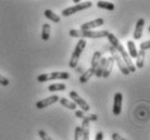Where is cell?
Wrapping results in <instances>:
<instances>
[{"label": "cell", "instance_id": "17", "mask_svg": "<svg viewBox=\"0 0 150 140\" xmlns=\"http://www.w3.org/2000/svg\"><path fill=\"white\" fill-rule=\"evenodd\" d=\"M44 14H45V16L47 18V19L50 20V21H52V22H54V23H59L61 21L60 16H59L58 14H56L54 12H52L51 10H49V9L45 10Z\"/></svg>", "mask_w": 150, "mask_h": 140}, {"label": "cell", "instance_id": "32", "mask_svg": "<svg viewBox=\"0 0 150 140\" xmlns=\"http://www.w3.org/2000/svg\"><path fill=\"white\" fill-rule=\"evenodd\" d=\"M148 30H149V33H150V26H149V27H148Z\"/></svg>", "mask_w": 150, "mask_h": 140}, {"label": "cell", "instance_id": "12", "mask_svg": "<svg viewBox=\"0 0 150 140\" xmlns=\"http://www.w3.org/2000/svg\"><path fill=\"white\" fill-rule=\"evenodd\" d=\"M81 128H82L83 140H89V121L86 118V116H85V118L83 120Z\"/></svg>", "mask_w": 150, "mask_h": 140}, {"label": "cell", "instance_id": "14", "mask_svg": "<svg viewBox=\"0 0 150 140\" xmlns=\"http://www.w3.org/2000/svg\"><path fill=\"white\" fill-rule=\"evenodd\" d=\"M94 75H95V68H88V70L85 71V72L82 74V76L79 77V83L81 84L87 83Z\"/></svg>", "mask_w": 150, "mask_h": 140}, {"label": "cell", "instance_id": "27", "mask_svg": "<svg viewBox=\"0 0 150 140\" xmlns=\"http://www.w3.org/2000/svg\"><path fill=\"white\" fill-rule=\"evenodd\" d=\"M9 84H10V82H9V79L8 78H6L4 76H2L1 74H0V85H2V86H9Z\"/></svg>", "mask_w": 150, "mask_h": 140}, {"label": "cell", "instance_id": "7", "mask_svg": "<svg viewBox=\"0 0 150 140\" xmlns=\"http://www.w3.org/2000/svg\"><path fill=\"white\" fill-rule=\"evenodd\" d=\"M69 96H70V98L72 99V101H73L76 106H79V108L82 109V111H84V112H88V111L90 110L89 104H88V103H87L86 101H85V100L76 92V91H70Z\"/></svg>", "mask_w": 150, "mask_h": 140}, {"label": "cell", "instance_id": "15", "mask_svg": "<svg viewBox=\"0 0 150 140\" xmlns=\"http://www.w3.org/2000/svg\"><path fill=\"white\" fill-rule=\"evenodd\" d=\"M146 51L144 50H139L137 53V57H136V65L135 68H143L144 63H145V56H146Z\"/></svg>", "mask_w": 150, "mask_h": 140}, {"label": "cell", "instance_id": "16", "mask_svg": "<svg viewBox=\"0 0 150 140\" xmlns=\"http://www.w3.org/2000/svg\"><path fill=\"white\" fill-rule=\"evenodd\" d=\"M50 33H51V26L50 24L46 23L42 25V30H41V39L44 42H47L49 38H50Z\"/></svg>", "mask_w": 150, "mask_h": 140}, {"label": "cell", "instance_id": "30", "mask_svg": "<svg viewBox=\"0 0 150 140\" xmlns=\"http://www.w3.org/2000/svg\"><path fill=\"white\" fill-rule=\"evenodd\" d=\"M86 118L89 122H91V121H97V120H98V116L96 115V114H89V115H86Z\"/></svg>", "mask_w": 150, "mask_h": 140}, {"label": "cell", "instance_id": "4", "mask_svg": "<svg viewBox=\"0 0 150 140\" xmlns=\"http://www.w3.org/2000/svg\"><path fill=\"white\" fill-rule=\"evenodd\" d=\"M70 78V73L68 72H52V73H45L37 76V82L39 83H45L48 80L54 79H69Z\"/></svg>", "mask_w": 150, "mask_h": 140}, {"label": "cell", "instance_id": "5", "mask_svg": "<svg viewBox=\"0 0 150 140\" xmlns=\"http://www.w3.org/2000/svg\"><path fill=\"white\" fill-rule=\"evenodd\" d=\"M91 6H93V2H91V1H85V2L75 4V6H73V7L64 9L63 11L61 12V15L64 16V18H67V16H70V15L74 14V13H76V12L85 10V9H88V8H90Z\"/></svg>", "mask_w": 150, "mask_h": 140}, {"label": "cell", "instance_id": "13", "mask_svg": "<svg viewBox=\"0 0 150 140\" xmlns=\"http://www.w3.org/2000/svg\"><path fill=\"white\" fill-rule=\"evenodd\" d=\"M113 64H114V60L112 59V57L107 58V63L105 65V70H103V74H102V77L105 78H108L112 72L113 68Z\"/></svg>", "mask_w": 150, "mask_h": 140}, {"label": "cell", "instance_id": "24", "mask_svg": "<svg viewBox=\"0 0 150 140\" xmlns=\"http://www.w3.org/2000/svg\"><path fill=\"white\" fill-rule=\"evenodd\" d=\"M74 140H83V138H82V128H81V126H77V127L75 128Z\"/></svg>", "mask_w": 150, "mask_h": 140}, {"label": "cell", "instance_id": "22", "mask_svg": "<svg viewBox=\"0 0 150 140\" xmlns=\"http://www.w3.org/2000/svg\"><path fill=\"white\" fill-rule=\"evenodd\" d=\"M102 57H101V52L100 51H96V52L94 53V56H93V59H91V66L90 68H95L96 70V68L98 66V64H99V62L101 61Z\"/></svg>", "mask_w": 150, "mask_h": 140}, {"label": "cell", "instance_id": "23", "mask_svg": "<svg viewBox=\"0 0 150 140\" xmlns=\"http://www.w3.org/2000/svg\"><path fill=\"white\" fill-rule=\"evenodd\" d=\"M65 89H67V86H65V84L62 83L52 84V85H49L48 86V90L50 92H53V91H63Z\"/></svg>", "mask_w": 150, "mask_h": 140}, {"label": "cell", "instance_id": "18", "mask_svg": "<svg viewBox=\"0 0 150 140\" xmlns=\"http://www.w3.org/2000/svg\"><path fill=\"white\" fill-rule=\"evenodd\" d=\"M107 63V58H102L101 61L99 62L98 66L95 70V75L97 77H102V74H103V70H105V65Z\"/></svg>", "mask_w": 150, "mask_h": 140}, {"label": "cell", "instance_id": "6", "mask_svg": "<svg viewBox=\"0 0 150 140\" xmlns=\"http://www.w3.org/2000/svg\"><path fill=\"white\" fill-rule=\"evenodd\" d=\"M109 51H110V53H111V57H112V59L114 60V62H116V64H117V66L120 68V71L122 72V74H124V75H129V71H128V68H126V65L124 63V61L122 60V58H121V56L119 54V52L113 48L112 46L109 47Z\"/></svg>", "mask_w": 150, "mask_h": 140}, {"label": "cell", "instance_id": "9", "mask_svg": "<svg viewBox=\"0 0 150 140\" xmlns=\"http://www.w3.org/2000/svg\"><path fill=\"white\" fill-rule=\"evenodd\" d=\"M122 102H123V95L121 92H116L113 100V114L119 116L122 112Z\"/></svg>", "mask_w": 150, "mask_h": 140}, {"label": "cell", "instance_id": "10", "mask_svg": "<svg viewBox=\"0 0 150 140\" xmlns=\"http://www.w3.org/2000/svg\"><path fill=\"white\" fill-rule=\"evenodd\" d=\"M103 23H105V20L101 19V18H99V19H96V20H93V21H89V22H86L82 24V26H81V30H91L96 28V27H99L103 25Z\"/></svg>", "mask_w": 150, "mask_h": 140}, {"label": "cell", "instance_id": "20", "mask_svg": "<svg viewBox=\"0 0 150 140\" xmlns=\"http://www.w3.org/2000/svg\"><path fill=\"white\" fill-rule=\"evenodd\" d=\"M127 49H128V56L132 58H136L137 57V53H138V51H137V49H136V45L135 42H133V40H128L127 42Z\"/></svg>", "mask_w": 150, "mask_h": 140}, {"label": "cell", "instance_id": "11", "mask_svg": "<svg viewBox=\"0 0 150 140\" xmlns=\"http://www.w3.org/2000/svg\"><path fill=\"white\" fill-rule=\"evenodd\" d=\"M144 26H145V20L139 19L138 21H137V23H136L135 30H134V35H133L134 39L138 40V39H140V38H142V36H143Z\"/></svg>", "mask_w": 150, "mask_h": 140}, {"label": "cell", "instance_id": "31", "mask_svg": "<svg viewBox=\"0 0 150 140\" xmlns=\"http://www.w3.org/2000/svg\"><path fill=\"white\" fill-rule=\"evenodd\" d=\"M95 140H103V133H102V132H98V133L96 134Z\"/></svg>", "mask_w": 150, "mask_h": 140}, {"label": "cell", "instance_id": "3", "mask_svg": "<svg viewBox=\"0 0 150 140\" xmlns=\"http://www.w3.org/2000/svg\"><path fill=\"white\" fill-rule=\"evenodd\" d=\"M86 47V40L85 39H79V42L76 44V47H75L74 51L72 53V57L70 59V62H69V66L71 68H75L79 64V58L82 56L83 51Z\"/></svg>", "mask_w": 150, "mask_h": 140}, {"label": "cell", "instance_id": "19", "mask_svg": "<svg viewBox=\"0 0 150 140\" xmlns=\"http://www.w3.org/2000/svg\"><path fill=\"white\" fill-rule=\"evenodd\" d=\"M59 102H60L64 108L69 109V110H76V108H77V106H76L73 101H71V100H69V99H67V98H60L59 99Z\"/></svg>", "mask_w": 150, "mask_h": 140}, {"label": "cell", "instance_id": "25", "mask_svg": "<svg viewBox=\"0 0 150 140\" xmlns=\"http://www.w3.org/2000/svg\"><path fill=\"white\" fill-rule=\"evenodd\" d=\"M38 135H39V137L41 138V140H53L52 138L49 136L46 132H44V130H39V132H38Z\"/></svg>", "mask_w": 150, "mask_h": 140}, {"label": "cell", "instance_id": "26", "mask_svg": "<svg viewBox=\"0 0 150 140\" xmlns=\"http://www.w3.org/2000/svg\"><path fill=\"white\" fill-rule=\"evenodd\" d=\"M139 47H140V50H144V51L150 49V40H147V42H142Z\"/></svg>", "mask_w": 150, "mask_h": 140}, {"label": "cell", "instance_id": "29", "mask_svg": "<svg viewBox=\"0 0 150 140\" xmlns=\"http://www.w3.org/2000/svg\"><path fill=\"white\" fill-rule=\"evenodd\" d=\"M111 138H112V140H126L125 138H123L121 135H119V134H116V133H113Z\"/></svg>", "mask_w": 150, "mask_h": 140}, {"label": "cell", "instance_id": "8", "mask_svg": "<svg viewBox=\"0 0 150 140\" xmlns=\"http://www.w3.org/2000/svg\"><path fill=\"white\" fill-rule=\"evenodd\" d=\"M59 99H60V97H59V96H57V95L50 96V97H48V98L42 99V100H40V101H38V102L36 103V108L39 109V110L45 109V108H47V106H51V104H53V103L58 102V101H59Z\"/></svg>", "mask_w": 150, "mask_h": 140}, {"label": "cell", "instance_id": "21", "mask_svg": "<svg viewBox=\"0 0 150 140\" xmlns=\"http://www.w3.org/2000/svg\"><path fill=\"white\" fill-rule=\"evenodd\" d=\"M97 7L100 8V9L108 10V11H113V10L115 9V6H114V4H112V2H109V1H98Z\"/></svg>", "mask_w": 150, "mask_h": 140}, {"label": "cell", "instance_id": "28", "mask_svg": "<svg viewBox=\"0 0 150 140\" xmlns=\"http://www.w3.org/2000/svg\"><path fill=\"white\" fill-rule=\"evenodd\" d=\"M75 116H76V117H79V118H82V120H84L86 115H85V113H84V111L79 110V111H75Z\"/></svg>", "mask_w": 150, "mask_h": 140}, {"label": "cell", "instance_id": "2", "mask_svg": "<svg viewBox=\"0 0 150 140\" xmlns=\"http://www.w3.org/2000/svg\"><path fill=\"white\" fill-rule=\"evenodd\" d=\"M69 34L71 37L75 38H91V39H97V38H103L109 35L108 30H70Z\"/></svg>", "mask_w": 150, "mask_h": 140}, {"label": "cell", "instance_id": "1", "mask_svg": "<svg viewBox=\"0 0 150 140\" xmlns=\"http://www.w3.org/2000/svg\"><path fill=\"white\" fill-rule=\"evenodd\" d=\"M107 38H108V40H109L110 45L112 46L113 48L119 52V54H120L121 58H122V60L124 61V63H125V65H126V68H128L129 73H135V71H136L135 65H134V63H133L131 57L128 56L127 51L125 50L123 45L120 42V40H119L113 34H111V33H109V35L107 36Z\"/></svg>", "mask_w": 150, "mask_h": 140}]
</instances>
